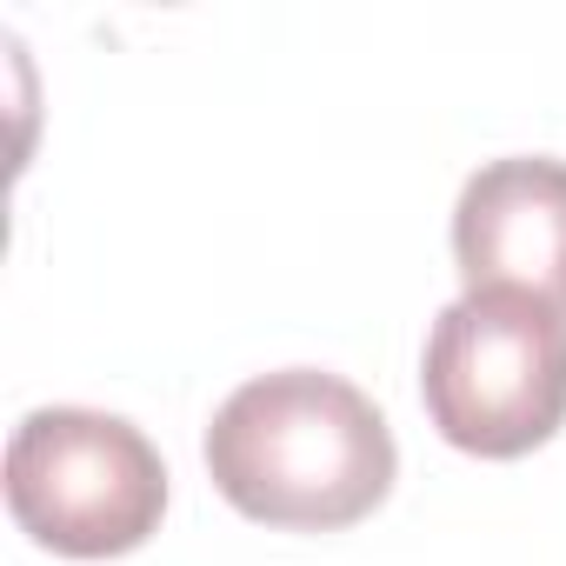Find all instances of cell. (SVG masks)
I'll return each instance as SVG.
<instances>
[{"mask_svg":"<svg viewBox=\"0 0 566 566\" xmlns=\"http://www.w3.org/2000/svg\"><path fill=\"white\" fill-rule=\"evenodd\" d=\"M420 400L447 447L520 460L566 427V314L526 294H460L420 360Z\"/></svg>","mask_w":566,"mask_h":566,"instance_id":"7a4b0ae2","label":"cell"},{"mask_svg":"<svg viewBox=\"0 0 566 566\" xmlns=\"http://www.w3.org/2000/svg\"><path fill=\"white\" fill-rule=\"evenodd\" d=\"M394 427L340 374L280 367L233 387L207 427L220 500L260 526L334 533L394 493Z\"/></svg>","mask_w":566,"mask_h":566,"instance_id":"6da1fadb","label":"cell"},{"mask_svg":"<svg viewBox=\"0 0 566 566\" xmlns=\"http://www.w3.org/2000/svg\"><path fill=\"white\" fill-rule=\"evenodd\" d=\"M8 506L61 559H114L154 539L167 513L160 447L101 407H34L8 440Z\"/></svg>","mask_w":566,"mask_h":566,"instance_id":"3957f363","label":"cell"},{"mask_svg":"<svg viewBox=\"0 0 566 566\" xmlns=\"http://www.w3.org/2000/svg\"><path fill=\"white\" fill-rule=\"evenodd\" d=\"M453 260L467 294H526L566 314V160H486L453 200Z\"/></svg>","mask_w":566,"mask_h":566,"instance_id":"277c9868","label":"cell"}]
</instances>
